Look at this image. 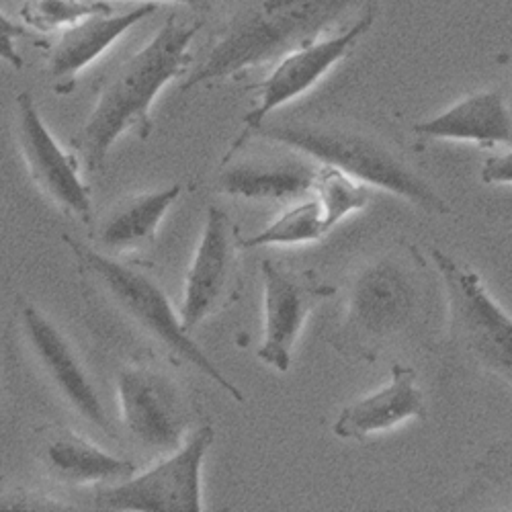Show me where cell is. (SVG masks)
Here are the masks:
<instances>
[{
	"instance_id": "4",
	"label": "cell",
	"mask_w": 512,
	"mask_h": 512,
	"mask_svg": "<svg viewBox=\"0 0 512 512\" xmlns=\"http://www.w3.org/2000/svg\"><path fill=\"white\" fill-rule=\"evenodd\" d=\"M62 240L74 254L84 289L91 291L99 304L109 308L121 322L130 324L150 343L162 347L170 357L199 369L232 400L244 402L238 386L197 347L191 334L181 328L173 304L148 275L113 259V254L78 242L70 234H62Z\"/></svg>"
},
{
	"instance_id": "25",
	"label": "cell",
	"mask_w": 512,
	"mask_h": 512,
	"mask_svg": "<svg viewBox=\"0 0 512 512\" xmlns=\"http://www.w3.org/2000/svg\"><path fill=\"white\" fill-rule=\"evenodd\" d=\"M64 502L48 500L35 494H15L9 498H0V510H66Z\"/></svg>"
},
{
	"instance_id": "18",
	"label": "cell",
	"mask_w": 512,
	"mask_h": 512,
	"mask_svg": "<svg viewBox=\"0 0 512 512\" xmlns=\"http://www.w3.org/2000/svg\"><path fill=\"white\" fill-rule=\"evenodd\" d=\"M316 170L318 166L306 162V156L273 162L248 160L222 170L220 189L230 197L250 201H300L312 191Z\"/></svg>"
},
{
	"instance_id": "19",
	"label": "cell",
	"mask_w": 512,
	"mask_h": 512,
	"mask_svg": "<svg viewBox=\"0 0 512 512\" xmlns=\"http://www.w3.org/2000/svg\"><path fill=\"white\" fill-rule=\"evenodd\" d=\"M46 467L56 480L72 486L115 484L136 472L134 461L111 455L74 433H62L48 443Z\"/></svg>"
},
{
	"instance_id": "2",
	"label": "cell",
	"mask_w": 512,
	"mask_h": 512,
	"mask_svg": "<svg viewBox=\"0 0 512 512\" xmlns=\"http://www.w3.org/2000/svg\"><path fill=\"white\" fill-rule=\"evenodd\" d=\"M367 0H242L211 35L199 66L183 80L181 93L277 62L287 52L316 41L340 17Z\"/></svg>"
},
{
	"instance_id": "8",
	"label": "cell",
	"mask_w": 512,
	"mask_h": 512,
	"mask_svg": "<svg viewBox=\"0 0 512 512\" xmlns=\"http://www.w3.org/2000/svg\"><path fill=\"white\" fill-rule=\"evenodd\" d=\"M213 437L216 433L211 424L201 426L150 472L101 490L95 496V506L123 512H201V465Z\"/></svg>"
},
{
	"instance_id": "3",
	"label": "cell",
	"mask_w": 512,
	"mask_h": 512,
	"mask_svg": "<svg viewBox=\"0 0 512 512\" xmlns=\"http://www.w3.org/2000/svg\"><path fill=\"white\" fill-rule=\"evenodd\" d=\"M261 138L314 158L320 164L336 166L345 175L375 185L383 191L412 203L420 211L447 216L449 203L426 181L418 170L386 140L359 127L328 123H267L263 121L248 134H240L224 162L234 156L242 142Z\"/></svg>"
},
{
	"instance_id": "14",
	"label": "cell",
	"mask_w": 512,
	"mask_h": 512,
	"mask_svg": "<svg viewBox=\"0 0 512 512\" xmlns=\"http://www.w3.org/2000/svg\"><path fill=\"white\" fill-rule=\"evenodd\" d=\"M156 11V3H142L115 15H111L113 11L95 13L66 27L48 56V76L54 82V91L60 95L70 93L76 74L103 56L121 35Z\"/></svg>"
},
{
	"instance_id": "17",
	"label": "cell",
	"mask_w": 512,
	"mask_h": 512,
	"mask_svg": "<svg viewBox=\"0 0 512 512\" xmlns=\"http://www.w3.org/2000/svg\"><path fill=\"white\" fill-rule=\"evenodd\" d=\"M181 183L164 189L138 193L115 203L97 228V242L101 252L121 254L142 250L156 242L160 222L166 211L181 197Z\"/></svg>"
},
{
	"instance_id": "16",
	"label": "cell",
	"mask_w": 512,
	"mask_h": 512,
	"mask_svg": "<svg viewBox=\"0 0 512 512\" xmlns=\"http://www.w3.org/2000/svg\"><path fill=\"white\" fill-rule=\"evenodd\" d=\"M414 132L433 140L474 142L484 148L510 144L512 121L502 91L469 95L426 121L414 125Z\"/></svg>"
},
{
	"instance_id": "24",
	"label": "cell",
	"mask_w": 512,
	"mask_h": 512,
	"mask_svg": "<svg viewBox=\"0 0 512 512\" xmlns=\"http://www.w3.org/2000/svg\"><path fill=\"white\" fill-rule=\"evenodd\" d=\"M482 181L486 185H508L512 181V156L510 152L488 156L482 166Z\"/></svg>"
},
{
	"instance_id": "7",
	"label": "cell",
	"mask_w": 512,
	"mask_h": 512,
	"mask_svg": "<svg viewBox=\"0 0 512 512\" xmlns=\"http://www.w3.org/2000/svg\"><path fill=\"white\" fill-rule=\"evenodd\" d=\"M15 308V340L21 355L74 414L103 433H113L95 381L66 334L25 297H17Z\"/></svg>"
},
{
	"instance_id": "13",
	"label": "cell",
	"mask_w": 512,
	"mask_h": 512,
	"mask_svg": "<svg viewBox=\"0 0 512 512\" xmlns=\"http://www.w3.org/2000/svg\"><path fill=\"white\" fill-rule=\"evenodd\" d=\"M17 140L35 187L74 220L91 224V191L78 177V160L52 136L29 91L17 97Z\"/></svg>"
},
{
	"instance_id": "23",
	"label": "cell",
	"mask_w": 512,
	"mask_h": 512,
	"mask_svg": "<svg viewBox=\"0 0 512 512\" xmlns=\"http://www.w3.org/2000/svg\"><path fill=\"white\" fill-rule=\"evenodd\" d=\"M25 35V27L13 23L3 11H0V60L13 66L15 70L23 68V58L17 52V39Z\"/></svg>"
},
{
	"instance_id": "20",
	"label": "cell",
	"mask_w": 512,
	"mask_h": 512,
	"mask_svg": "<svg viewBox=\"0 0 512 512\" xmlns=\"http://www.w3.org/2000/svg\"><path fill=\"white\" fill-rule=\"evenodd\" d=\"M312 191H316V201L322 209V226L326 234L338 222H343L355 211L365 209L369 203L367 187L330 164H322L316 170Z\"/></svg>"
},
{
	"instance_id": "5",
	"label": "cell",
	"mask_w": 512,
	"mask_h": 512,
	"mask_svg": "<svg viewBox=\"0 0 512 512\" xmlns=\"http://www.w3.org/2000/svg\"><path fill=\"white\" fill-rule=\"evenodd\" d=\"M420 263L388 254L365 265L351 281L336 347L349 357L375 361L406 336L422 312Z\"/></svg>"
},
{
	"instance_id": "12",
	"label": "cell",
	"mask_w": 512,
	"mask_h": 512,
	"mask_svg": "<svg viewBox=\"0 0 512 512\" xmlns=\"http://www.w3.org/2000/svg\"><path fill=\"white\" fill-rule=\"evenodd\" d=\"M375 21V7L367 5L365 13L345 31H340L326 39H316L281 56L273 68V72L259 84H254V91L259 93V101L242 117L244 130L242 134L252 132L259 127L269 115L308 93L316 82L328 74V70L343 60L357 41L371 29Z\"/></svg>"
},
{
	"instance_id": "15",
	"label": "cell",
	"mask_w": 512,
	"mask_h": 512,
	"mask_svg": "<svg viewBox=\"0 0 512 512\" xmlns=\"http://www.w3.org/2000/svg\"><path fill=\"white\" fill-rule=\"evenodd\" d=\"M424 414V398L416 388V369L394 363L388 386L347 406L338 414L332 433L338 439L361 441L373 433L390 431L410 418H424Z\"/></svg>"
},
{
	"instance_id": "26",
	"label": "cell",
	"mask_w": 512,
	"mask_h": 512,
	"mask_svg": "<svg viewBox=\"0 0 512 512\" xmlns=\"http://www.w3.org/2000/svg\"><path fill=\"white\" fill-rule=\"evenodd\" d=\"M146 3H158V0H146ZM160 3H177L191 9H207L211 5V0H160Z\"/></svg>"
},
{
	"instance_id": "9",
	"label": "cell",
	"mask_w": 512,
	"mask_h": 512,
	"mask_svg": "<svg viewBox=\"0 0 512 512\" xmlns=\"http://www.w3.org/2000/svg\"><path fill=\"white\" fill-rule=\"evenodd\" d=\"M240 232L228 213L207 209L201 240L185 279L181 328L191 334L205 318L232 306L240 297Z\"/></svg>"
},
{
	"instance_id": "22",
	"label": "cell",
	"mask_w": 512,
	"mask_h": 512,
	"mask_svg": "<svg viewBox=\"0 0 512 512\" xmlns=\"http://www.w3.org/2000/svg\"><path fill=\"white\" fill-rule=\"evenodd\" d=\"M103 11H111V7L99 0H23L19 17L23 27L50 33Z\"/></svg>"
},
{
	"instance_id": "6",
	"label": "cell",
	"mask_w": 512,
	"mask_h": 512,
	"mask_svg": "<svg viewBox=\"0 0 512 512\" xmlns=\"http://www.w3.org/2000/svg\"><path fill=\"white\" fill-rule=\"evenodd\" d=\"M431 254L447 293L453 340L478 365L508 381L512 371L510 316L492 300L476 271L443 250L433 248Z\"/></svg>"
},
{
	"instance_id": "1",
	"label": "cell",
	"mask_w": 512,
	"mask_h": 512,
	"mask_svg": "<svg viewBox=\"0 0 512 512\" xmlns=\"http://www.w3.org/2000/svg\"><path fill=\"white\" fill-rule=\"evenodd\" d=\"M201 27V21L170 17L140 52L111 70L89 119L72 140L74 158H80L89 175L105 164L123 134L136 132L142 140L150 138L152 103L170 80L189 68L191 41Z\"/></svg>"
},
{
	"instance_id": "10",
	"label": "cell",
	"mask_w": 512,
	"mask_h": 512,
	"mask_svg": "<svg viewBox=\"0 0 512 512\" xmlns=\"http://www.w3.org/2000/svg\"><path fill=\"white\" fill-rule=\"evenodd\" d=\"M117 396L130 435L146 449L173 453L185 441L189 406L175 377L136 363L119 369Z\"/></svg>"
},
{
	"instance_id": "11",
	"label": "cell",
	"mask_w": 512,
	"mask_h": 512,
	"mask_svg": "<svg viewBox=\"0 0 512 512\" xmlns=\"http://www.w3.org/2000/svg\"><path fill=\"white\" fill-rule=\"evenodd\" d=\"M265 332L259 359L279 373H287L310 312L336 293V287L322 281L314 271H295L271 259L261 263Z\"/></svg>"
},
{
	"instance_id": "21",
	"label": "cell",
	"mask_w": 512,
	"mask_h": 512,
	"mask_svg": "<svg viewBox=\"0 0 512 512\" xmlns=\"http://www.w3.org/2000/svg\"><path fill=\"white\" fill-rule=\"evenodd\" d=\"M326 236L322 226V209L316 199H300L293 207L285 209L281 216L265 230L250 238H242V250L271 246V244H302L318 242Z\"/></svg>"
}]
</instances>
